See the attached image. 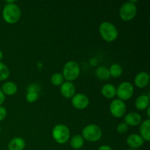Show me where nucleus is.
Listing matches in <instances>:
<instances>
[{
	"instance_id": "26",
	"label": "nucleus",
	"mask_w": 150,
	"mask_h": 150,
	"mask_svg": "<svg viewBox=\"0 0 150 150\" xmlns=\"http://www.w3.org/2000/svg\"><path fill=\"white\" fill-rule=\"evenodd\" d=\"M27 92H35L39 94L40 92V86H38L36 83H34V84L30 85V86L28 87Z\"/></svg>"
},
{
	"instance_id": "32",
	"label": "nucleus",
	"mask_w": 150,
	"mask_h": 150,
	"mask_svg": "<svg viewBox=\"0 0 150 150\" xmlns=\"http://www.w3.org/2000/svg\"><path fill=\"white\" fill-rule=\"evenodd\" d=\"M127 150H139V149H127Z\"/></svg>"
},
{
	"instance_id": "30",
	"label": "nucleus",
	"mask_w": 150,
	"mask_h": 150,
	"mask_svg": "<svg viewBox=\"0 0 150 150\" xmlns=\"http://www.w3.org/2000/svg\"><path fill=\"white\" fill-rule=\"evenodd\" d=\"M146 109H147V111H146V112H147V117H148V118H149L150 117V107L149 106L147 108H146Z\"/></svg>"
},
{
	"instance_id": "10",
	"label": "nucleus",
	"mask_w": 150,
	"mask_h": 150,
	"mask_svg": "<svg viewBox=\"0 0 150 150\" xmlns=\"http://www.w3.org/2000/svg\"><path fill=\"white\" fill-rule=\"evenodd\" d=\"M60 92L64 98L70 99L76 94V86L70 81H64L60 86Z\"/></svg>"
},
{
	"instance_id": "6",
	"label": "nucleus",
	"mask_w": 150,
	"mask_h": 150,
	"mask_svg": "<svg viewBox=\"0 0 150 150\" xmlns=\"http://www.w3.org/2000/svg\"><path fill=\"white\" fill-rule=\"evenodd\" d=\"M80 71V66L76 62L69 61L64 64L62 74L67 81L71 82L78 79Z\"/></svg>"
},
{
	"instance_id": "13",
	"label": "nucleus",
	"mask_w": 150,
	"mask_h": 150,
	"mask_svg": "<svg viewBox=\"0 0 150 150\" xmlns=\"http://www.w3.org/2000/svg\"><path fill=\"white\" fill-rule=\"evenodd\" d=\"M149 75L146 72H140L136 76L134 79V83L137 87L144 88L149 84Z\"/></svg>"
},
{
	"instance_id": "15",
	"label": "nucleus",
	"mask_w": 150,
	"mask_h": 150,
	"mask_svg": "<svg viewBox=\"0 0 150 150\" xmlns=\"http://www.w3.org/2000/svg\"><path fill=\"white\" fill-rule=\"evenodd\" d=\"M140 125V136L144 141L149 142L150 141V120H144L141 123Z\"/></svg>"
},
{
	"instance_id": "24",
	"label": "nucleus",
	"mask_w": 150,
	"mask_h": 150,
	"mask_svg": "<svg viewBox=\"0 0 150 150\" xmlns=\"http://www.w3.org/2000/svg\"><path fill=\"white\" fill-rule=\"evenodd\" d=\"M39 98V94L35 92H27L26 100L28 103H34Z\"/></svg>"
},
{
	"instance_id": "28",
	"label": "nucleus",
	"mask_w": 150,
	"mask_h": 150,
	"mask_svg": "<svg viewBox=\"0 0 150 150\" xmlns=\"http://www.w3.org/2000/svg\"><path fill=\"white\" fill-rule=\"evenodd\" d=\"M4 100H5V95H4V93L2 92L1 89H0V106H1V104L4 102Z\"/></svg>"
},
{
	"instance_id": "8",
	"label": "nucleus",
	"mask_w": 150,
	"mask_h": 150,
	"mask_svg": "<svg viewBox=\"0 0 150 150\" xmlns=\"http://www.w3.org/2000/svg\"><path fill=\"white\" fill-rule=\"evenodd\" d=\"M109 110L113 117L116 118H121L125 114L127 107L124 101L120 99H115L111 101Z\"/></svg>"
},
{
	"instance_id": "7",
	"label": "nucleus",
	"mask_w": 150,
	"mask_h": 150,
	"mask_svg": "<svg viewBox=\"0 0 150 150\" xmlns=\"http://www.w3.org/2000/svg\"><path fill=\"white\" fill-rule=\"evenodd\" d=\"M134 92V88L130 82L123 81L120 83L116 89V95L118 99L122 101L128 100L132 98Z\"/></svg>"
},
{
	"instance_id": "3",
	"label": "nucleus",
	"mask_w": 150,
	"mask_h": 150,
	"mask_svg": "<svg viewBox=\"0 0 150 150\" xmlns=\"http://www.w3.org/2000/svg\"><path fill=\"white\" fill-rule=\"evenodd\" d=\"M52 137L57 143L59 144H64L67 143L70 139V129L65 125H57L54 126L52 130Z\"/></svg>"
},
{
	"instance_id": "12",
	"label": "nucleus",
	"mask_w": 150,
	"mask_h": 150,
	"mask_svg": "<svg viewBox=\"0 0 150 150\" xmlns=\"http://www.w3.org/2000/svg\"><path fill=\"white\" fill-rule=\"evenodd\" d=\"M124 122L127 126H138L142 123V117L140 114L138 112H130L125 116Z\"/></svg>"
},
{
	"instance_id": "22",
	"label": "nucleus",
	"mask_w": 150,
	"mask_h": 150,
	"mask_svg": "<svg viewBox=\"0 0 150 150\" xmlns=\"http://www.w3.org/2000/svg\"><path fill=\"white\" fill-rule=\"evenodd\" d=\"M51 82L54 86H61L64 82V78L60 73H56L51 77Z\"/></svg>"
},
{
	"instance_id": "17",
	"label": "nucleus",
	"mask_w": 150,
	"mask_h": 150,
	"mask_svg": "<svg viewBox=\"0 0 150 150\" xmlns=\"http://www.w3.org/2000/svg\"><path fill=\"white\" fill-rule=\"evenodd\" d=\"M117 88L111 83H105L101 88V94L108 99H113L116 96Z\"/></svg>"
},
{
	"instance_id": "5",
	"label": "nucleus",
	"mask_w": 150,
	"mask_h": 150,
	"mask_svg": "<svg viewBox=\"0 0 150 150\" xmlns=\"http://www.w3.org/2000/svg\"><path fill=\"white\" fill-rule=\"evenodd\" d=\"M119 14L120 18L125 21L133 20L137 14V7L135 1H129L125 2L120 7Z\"/></svg>"
},
{
	"instance_id": "16",
	"label": "nucleus",
	"mask_w": 150,
	"mask_h": 150,
	"mask_svg": "<svg viewBox=\"0 0 150 150\" xmlns=\"http://www.w3.org/2000/svg\"><path fill=\"white\" fill-rule=\"evenodd\" d=\"M26 146V142L22 138H13L8 144V150H23Z\"/></svg>"
},
{
	"instance_id": "31",
	"label": "nucleus",
	"mask_w": 150,
	"mask_h": 150,
	"mask_svg": "<svg viewBox=\"0 0 150 150\" xmlns=\"http://www.w3.org/2000/svg\"><path fill=\"white\" fill-rule=\"evenodd\" d=\"M2 59H3V53L2 51L0 50V62H1V61L2 60Z\"/></svg>"
},
{
	"instance_id": "11",
	"label": "nucleus",
	"mask_w": 150,
	"mask_h": 150,
	"mask_svg": "<svg viewBox=\"0 0 150 150\" xmlns=\"http://www.w3.org/2000/svg\"><path fill=\"white\" fill-rule=\"evenodd\" d=\"M144 142V141L141 137L140 135L136 134V133L129 135L126 139V143L128 145V146H130V149H138L141 146H142Z\"/></svg>"
},
{
	"instance_id": "2",
	"label": "nucleus",
	"mask_w": 150,
	"mask_h": 150,
	"mask_svg": "<svg viewBox=\"0 0 150 150\" xmlns=\"http://www.w3.org/2000/svg\"><path fill=\"white\" fill-rule=\"evenodd\" d=\"M99 32L101 38L108 42H114L118 38V30L111 22L104 21L101 23L99 26Z\"/></svg>"
},
{
	"instance_id": "9",
	"label": "nucleus",
	"mask_w": 150,
	"mask_h": 150,
	"mask_svg": "<svg viewBox=\"0 0 150 150\" xmlns=\"http://www.w3.org/2000/svg\"><path fill=\"white\" fill-rule=\"evenodd\" d=\"M71 103L72 105L76 109L83 110L89 105V100L84 94H75L74 96L71 98Z\"/></svg>"
},
{
	"instance_id": "23",
	"label": "nucleus",
	"mask_w": 150,
	"mask_h": 150,
	"mask_svg": "<svg viewBox=\"0 0 150 150\" xmlns=\"http://www.w3.org/2000/svg\"><path fill=\"white\" fill-rule=\"evenodd\" d=\"M10 70L3 62H0V81H4L10 76Z\"/></svg>"
},
{
	"instance_id": "21",
	"label": "nucleus",
	"mask_w": 150,
	"mask_h": 150,
	"mask_svg": "<svg viewBox=\"0 0 150 150\" xmlns=\"http://www.w3.org/2000/svg\"><path fill=\"white\" fill-rule=\"evenodd\" d=\"M108 70H109L110 76L113 78H119L122 74V67L117 63L111 64Z\"/></svg>"
},
{
	"instance_id": "18",
	"label": "nucleus",
	"mask_w": 150,
	"mask_h": 150,
	"mask_svg": "<svg viewBox=\"0 0 150 150\" xmlns=\"http://www.w3.org/2000/svg\"><path fill=\"white\" fill-rule=\"evenodd\" d=\"M1 91L4 95H14L17 92L18 87L17 85L12 81H7L3 84Z\"/></svg>"
},
{
	"instance_id": "33",
	"label": "nucleus",
	"mask_w": 150,
	"mask_h": 150,
	"mask_svg": "<svg viewBox=\"0 0 150 150\" xmlns=\"http://www.w3.org/2000/svg\"><path fill=\"white\" fill-rule=\"evenodd\" d=\"M0 133H1V127H0Z\"/></svg>"
},
{
	"instance_id": "4",
	"label": "nucleus",
	"mask_w": 150,
	"mask_h": 150,
	"mask_svg": "<svg viewBox=\"0 0 150 150\" xmlns=\"http://www.w3.org/2000/svg\"><path fill=\"white\" fill-rule=\"evenodd\" d=\"M103 132L100 127L97 125L91 124L86 125L82 130V137L86 141L96 142L102 137Z\"/></svg>"
},
{
	"instance_id": "25",
	"label": "nucleus",
	"mask_w": 150,
	"mask_h": 150,
	"mask_svg": "<svg viewBox=\"0 0 150 150\" xmlns=\"http://www.w3.org/2000/svg\"><path fill=\"white\" fill-rule=\"evenodd\" d=\"M117 130L120 134H124V133H127V130H128V126L125 122H121L117 126Z\"/></svg>"
},
{
	"instance_id": "29",
	"label": "nucleus",
	"mask_w": 150,
	"mask_h": 150,
	"mask_svg": "<svg viewBox=\"0 0 150 150\" xmlns=\"http://www.w3.org/2000/svg\"><path fill=\"white\" fill-rule=\"evenodd\" d=\"M98 150H113L111 146H108V145H103V146H100Z\"/></svg>"
},
{
	"instance_id": "27",
	"label": "nucleus",
	"mask_w": 150,
	"mask_h": 150,
	"mask_svg": "<svg viewBox=\"0 0 150 150\" xmlns=\"http://www.w3.org/2000/svg\"><path fill=\"white\" fill-rule=\"evenodd\" d=\"M7 116V111L5 108L2 106H0V122L4 120V118Z\"/></svg>"
},
{
	"instance_id": "1",
	"label": "nucleus",
	"mask_w": 150,
	"mask_h": 150,
	"mask_svg": "<svg viewBox=\"0 0 150 150\" xmlns=\"http://www.w3.org/2000/svg\"><path fill=\"white\" fill-rule=\"evenodd\" d=\"M21 16V9L14 1H7L2 11V17L4 21L10 24L16 23L20 20Z\"/></svg>"
},
{
	"instance_id": "20",
	"label": "nucleus",
	"mask_w": 150,
	"mask_h": 150,
	"mask_svg": "<svg viewBox=\"0 0 150 150\" xmlns=\"http://www.w3.org/2000/svg\"><path fill=\"white\" fill-rule=\"evenodd\" d=\"M95 74H96L97 77L100 80H108L110 78V73L108 68L104 66H100L98 67L95 70Z\"/></svg>"
},
{
	"instance_id": "19",
	"label": "nucleus",
	"mask_w": 150,
	"mask_h": 150,
	"mask_svg": "<svg viewBox=\"0 0 150 150\" xmlns=\"http://www.w3.org/2000/svg\"><path fill=\"white\" fill-rule=\"evenodd\" d=\"M84 145V139L81 135L77 134L70 140V146L74 149H80Z\"/></svg>"
},
{
	"instance_id": "14",
	"label": "nucleus",
	"mask_w": 150,
	"mask_h": 150,
	"mask_svg": "<svg viewBox=\"0 0 150 150\" xmlns=\"http://www.w3.org/2000/svg\"><path fill=\"white\" fill-rule=\"evenodd\" d=\"M149 97L146 95H142L138 97L135 101V106L138 110L143 111L149 106Z\"/></svg>"
}]
</instances>
